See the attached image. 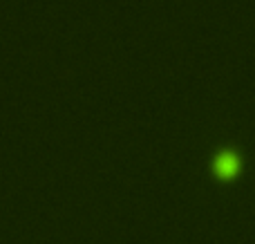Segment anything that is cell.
Wrapping results in <instances>:
<instances>
[{
  "label": "cell",
  "instance_id": "6da1fadb",
  "mask_svg": "<svg viewBox=\"0 0 255 244\" xmlns=\"http://www.w3.org/2000/svg\"><path fill=\"white\" fill-rule=\"evenodd\" d=\"M242 166H244L242 155H240L238 150H233V148L217 150L211 161L213 175H215L217 179H222V182H229V179L238 177V175L242 173Z\"/></svg>",
  "mask_w": 255,
  "mask_h": 244
}]
</instances>
